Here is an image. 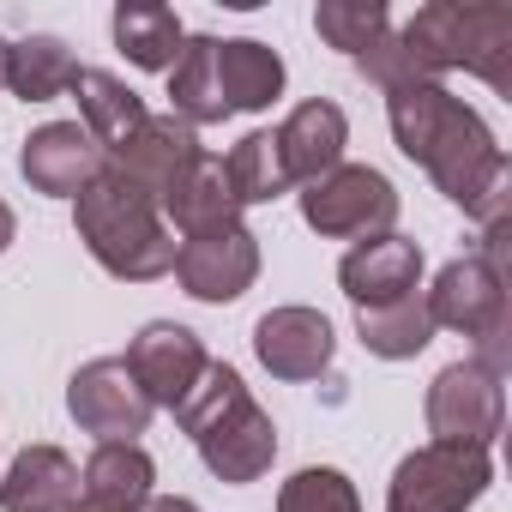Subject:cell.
Wrapping results in <instances>:
<instances>
[{
    "instance_id": "6da1fadb",
    "label": "cell",
    "mask_w": 512,
    "mask_h": 512,
    "mask_svg": "<svg viewBox=\"0 0 512 512\" xmlns=\"http://www.w3.org/2000/svg\"><path fill=\"white\" fill-rule=\"evenodd\" d=\"M386 121H392V139L410 163L428 169V181L464 205L482 229H500L506 223V187H512V163L506 151L494 145L488 121L452 97L446 85H404L386 97Z\"/></svg>"
},
{
    "instance_id": "7a4b0ae2",
    "label": "cell",
    "mask_w": 512,
    "mask_h": 512,
    "mask_svg": "<svg viewBox=\"0 0 512 512\" xmlns=\"http://www.w3.org/2000/svg\"><path fill=\"white\" fill-rule=\"evenodd\" d=\"M175 422H181V434L199 446L205 470H211L217 482H229V488L260 482V476L272 470V458H278V428H272V416L253 404V392L241 386V374H235L229 362H205V374H199V386L187 392V404L175 410Z\"/></svg>"
},
{
    "instance_id": "3957f363",
    "label": "cell",
    "mask_w": 512,
    "mask_h": 512,
    "mask_svg": "<svg viewBox=\"0 0 512 512\" xmlns=\"http://www.w3.org/2000/svg\"><path fill=\"white\" fill-rule=\"evenodd\" d=\"M73 229L85 241V253L121 284H151L163 272H175V229L163 223V211L133 193L109 163L103 175L73 199Z\"/></svg>"
},
{
    "instance_id": "277c9868",
    "label": "cell",
    "mask_w": 512,
    "mask_h": 512,
    "mask_svg": "<svg viewBox=\"0 0 512 512\" xmlns=\"http://www.w3.org/2000/svg\"><path fill=\"white\" fill-rule=\"evenodd\" d=\"M398 43L428 85L464 67L500 97L512 91V7H500V0H428L398 31Z\"/></svg>"
},
{
    "instance_id": "5b68a950",
    "label": "cell",
    "mask_w": 512,
    "mask_h": 512,
    "mask_svg": "<svg viewBox=\"0 0 512 512\" xmlns=\"http://www.w3.org/2000/svg\"><path fill=\"white\" fill-rule=\"evenodd\" d=\"M422 308H428L434 332L446 326L458 338H476L482 356H470V362H482L488 374H506V278H500L494 260L464 253V260L440 266V278L422 296Z\"/></svg>"
},
{
    "instance_id": "8992f818",
    "label": "cell",
    "mask_w": 512,
    "mask_h": 512,
    "mask_svg": "<svg viewBox=\"0 0 512 512\" xmlns=\"http://www.w3.org/2000/svg\"><path fill=\"white\" fill-rule=\"evenodd\" d=\"M488 482H494L488 446L428 440L422 452L398 458L392 488H386V512H464L488 494Z\"/></svg>"
},
{
    "instance_id": "52a82bcc",
    "label": "cell",
    "mask_w": 512,
    "mask_h": 512,
    "mask_svg": "<svg viewBox=\"0 0 512 512\" xmlns=\"http://www.w3.org/2000/svg\"><path fill=\"white\" fill-rule=\"evenodd\" d=\"M302 223L326 241H356V235H392L398 223V187L368 169V163H338L332 175L308 181L302 193Z\"/></svg>"
},
{
    "instance_id": "ba28073f",
    "label": "cell",
    "mask_w": 512,
    "mask_h": 512,
    "mask_svg": "<svg viewBox=\"0 0 512 512\" xmlns=\"http://www.w3.org/2000/svg\"><path fill=\"white\" fill-rule=\"evenodd\" d=\"M506 428V392L500 374L482 362H452L428 386V434L446 446H494Z\"/></svg>"
},
{
    "instance_id": "9c48e42d",
    "label": "cell",
    "mask_w": 512,
    "mask_h": 512,
    "mask_svg": "<svg viewBox=\"0 0 512 512\" xmlns=\"http://www.w3.org/2000/svg\"><path fill=\"white\" fill-rule=\"evenodd\" d=\"M67 410L85 434H97V446H121V440H139L151 428V398L139 392V380L121 356L85 362L67 380Z\"/></svg>"
},
{
    "instance_id": "30bf717a",
    "label": "cell",
    "mask_w": 512,
    "mask_h": 512,
    "mask_svg": "<svg viewBox=\"0 0 512 512\" xmlns=\"http://www.w3.org/2000/svg\"><path fill=\"white\" fill-rule=\"evenodd\" d=\"M175 278L193 302H241L260 278V235L247 223L235 229H211V235H187L175 241Z\"/></svg>"
},
{
    "instance_id": "8fae6325",
    "label": "cell",
    "mask_w": 512,
    "mask_h": 512,
    "mask_svg": "<svg viewBox=\"0 0 512 512\" xmlns=\"http://www.w3.org/2000/svg\"><path fill=\"white\" fill-rule=\"evenodd\" d=\"M199 133L187 127V121H175V115H145V127L127 139V145H115L109 151V169L133 187V193H145L157 211H163V199L181 187V175L199 163Z\"/></svg>"
},
{
    "instance_id": "7c38bea8",
    "label": "cell",
    "mask_w": 512,
    "mask_h": 512,
    "mask_svg": "<svg viewBox=\"0 0 512 512\" xmlns=\"http://www.w3.org/2000/svg\"><path fill=\"white\" fill-rule=\"evenodd\" d=\"M121 362L133 368V380H139V392L151 398V410H181L211 356H205L199 332H187V326H175V320H151V326L127 344Z\"/></svg>"
},
{
    "instance_id": "4fadbf2b",
    "label": "cell",
    "mask_w": 512,
    "mask_h": 512,
    "mask_svg": "<svg viewBox=\"0 0 512 512\" xmlns=\"http://www.w3.org/2000/svg\"><path fill=\"white\" fill-rule=\"evenodd\" d=\"M103 145L79 127V121H49L19 145V175L49 193V199H79L97 175H103Z\"/></svg>"
},
{
    "instance_id": "5bb4252c",
    "label": "cell",
    "mask_w": 512,
    "mask_h": 512,
    "mask_svg": "<svg viewBox=\"0 0 512 512\" xmlns=\"http://www.w3.org/2000/svg\"><path fill=\"white\" fill-rule=\"evenodd\" d=\"M332 350H338V338L320 308H272L253 326V356L278 380H320L332 368Z\"/></svg>"
},
{
    "instance_id": "9a60e30c",
    "label": "cell",
    "mask_w": 512,
    "mask_h": 512,
    "mask_svg": "<svg viewBox=\"0 0 512 512\" xmlns=\"http://www.w3.org/2000/svg\"><path fill=\"white\" fill-rule=\"evenodd\" d=\"M338 284L344 296L362 308H386V302H404L416 296L422 284V247L410 235H368L344 253V266H338Z\"/></svg>"
},
{
    "instance_id": "2e32d148",
    "label": "cell",
    "mask_w": 512,
    "mask_h": 512,
    "mask_svg": "<svg viewBox=\"0 0 512 512\" xmlns=\"http://www.w3.org/2000/svg\"><path fill=\"white\" fill-rule=\"evenodd\" d=\"M272 139H278V157H284L290 187H296V181L308 187V181H320V175H332V169L344 163L350 121H344V109H338V103L308 97V103H296V109L284 115V127H278Z\"/></svg>"
},
{
    "instance_id": "e0dca14e",
    "label": "cell",
    "mask_w": 512,
    "mask_h": 512,
    "mask_svg": "<svg viewBox=\"0 0 512 512\" xmlns=\"http://www.w3.org/2000/svg\"><path fill=\"white\" fill-rule=\"evenodd\" d=\"M157 482V464L139 440L97 446L79 470V512H145Z\"/></svg>"
},
{
    "instance_id": "ac0fdd59",
    "label": "cell",
    "mask_w": 512,
    "mask_h": 512,
    "mask_svg": "<svg viewBox=\"0 0 512 512\" xmlns=\"http://www.w3.org/2000/svg\"><path fill=\"white\" fill-rule=\"evenodd\" d=\"M7 512H79V464L61 446H25L0 482Z\"/></svg>"
},
{
    "instance_id": "d6986e66",
    "label": "cell",
    "mask_w": 512,
    "mask_h": 512,
    "mask_svg": "<svg viewBox=\"0 0 512 512\" xmlns=\"http://www.w3.org/2000/svg\"><path fill=\"white\" fill-rule=\"evenodd\" d=\"M163 223H175L181 241H187V235H211V229H235V223H241V205H235V193H229L223 157L199 151V163H193V169L181 175V187L163 199Z\"/></svg>"
},
{
    "instance_id": "ffe728a7",
    "label": "cell",
    "mask_w": 512,
    "mask_h": 512,
    "mask_svg": "<svg viewBox=\"0 0 512 512\" xmlns=\"http://www.w3.org/2000/svg\"><path fill=\"white\" fill-rule=\"evenodd\" d=\"M217 85L229 115H253V109H272L284 91V61L272 43H253V37H229L217 43Z\"/></svg>"
},
{
    "instance_id": "44dd1931",
    "label": "cell",
    "mask_w": 512,
    "mask_h": 512,
    "mask_svg": "<svg viewBox=\"0 0 512 512\" xmlns=\"http://www.w3.org/2000/svg\"><path fill=\"white\" fill-rule=\"evenodd\" d=\"M73 97H79V127L103 145V157H109L115 145H127V139L145 127V115H151L133 85H121L115 73H97V67H79Z\"/></svg>"
},
{
    "instance_id": "7402d4cb",
    "label": "cell",
    "mask_w": 512,
    "mask_h": 512,
    "mask_svg": "<svg viewBox=\"0 0 512 512\" xmlns=\"http://www.w3.org/2000/svg\"><path fill=\"white\" fill-rule=\"evenodd\" d=\"M169 115L187 121L193 133L229 121L223 85H217V37H187L181 43V61L169 67Z\"/></svg>"
},
{
    "instance_id": "603a6c76",
    "label": "cell",
    "mask_w": 512,
    "mask_h": 512,
    "mask_svg": "<svg viewBox=\"0 0 512 512\" xmlns=\"http://www.w3.org/2000/svg\"><path fill=\"white\" fill-rule=\"evenodd\" d=\"M181 43H187L181 19H175L169 7H157V0H121V7H115V49H121L133 67L169 73V67L181 61Z\"/></svg>"
},
{
    "instance_id": "cb8c5ba5",
    "label": "cell",
    "mask_w": 512,
    "mask_h": 512,
    "mask_svg": "<svg viewBox=\"0 0 512 512\" xmlns=\"http://www.w3.org/2000/svg\"><path fill=\"white\" fill-rule=\"evenodd\" d=\"M73 79H79V61L49 31H37V37L7 49V91L25 97V103H55L61 91H73Z\"/></svg>"
},
{
    "instance_id": "d4e9b609",
    "label": "cell",
    "mask_w": 512,
    "mask_h": 512,
    "mask_svg": "<svg viewBox=\"0 0 512 512\" xmlns=\"http://www.w3.org/2000/svg\"><path fill=\"white\" fill-rule=\"evenodd\" d=\"M356 338L368 344V356L404 362V356H422L434 344V320H428L422 296H404V302H386V308H362L356 314Z\"/></svg>"
},
{
    "instance_id": "484cf974",
    "label": "cell",
    "mask_w": 512,
    "mask_h": 512,
    "mask_svg": "<svg viewBox=\"0 0 512 512\" xmlns=\"http://www.w3.org/2000/svg\"><path fill=\"white\" fill-rule=\"evenodd\" d=\"M223 175H229V193L235 205H272L278 193H290V175H284V157H278V139L272 133H247L235 139V151L223 157Z\"/></svg>"
},
{
    "instance_id": "4316f807",
    "label": "cell",
    "mask_w": 512,
    "mask_h": 512,
    "mask_svg": "<svg viewBox=\"0 0 512 512\" xmlns=\"http://www.w3.org/2000/svg\"><path fill=\"white\" fill-rule=\"evenodd\" d=\"M386 25H392L386 0H320V7H314V31H320L332 49H344L350 61H356L374 37H386Z\"/></svg>"
},
{
    "instance_id": "83f0119b",
    "label": "cell",
    "mask_w": 512,
    "mask_h": 512,
    "mask_svg": "<svg viewBox=\"0 0 512 512\" xmlns=\"http://www.w3.org/2000/svg\"><path fill=\"white\" fill-rule=\"evenodd\" d=\"M278 512H362L356 482L332 464H308L278 488Z\"/></svg>"
},
{
    "instance_id": "f1b7e54d",
    "label": "cell",
    "mask_w": 512,
    "mask_h": 512,
    "mask_svg": "<svg viewBox=\"0 0 512 512\" xmlns=\"http://www.w3.org/2000/svg\"><path fill=\"white\" fill-rule=\"evenodd\" d=\"M356 73H362L368 85H380L386 97H392V91H404V85H428V79L416 73V61L404 55V43H398L392 31H386V37H374V43H368V49L356 55Z\"/></svg>"
},
{
    "instance_id": "f546056e",
    "label": "cell",
    "mask_w": 512,
    "mask_h": 512,
    "mask_svg": "<svg viewBox=\"0 0 512 512\" xmlns=\"http://www.w3.org/2000/svg\"><path fill=\"white\" fill-rule=\"evenodd\" d=\"M145 512H199L193 500H181V494H151L145 500Z\"/></svg>"
},
{
    "instance_id": "4dcf8cb0",
    "label": "cell",
    "mask_w": 512,
    "mask_h": 512,
    "mask_svg": "<svg viewBox=\"0 0 512 512\" xmlns=\"http://www.w3.org/2000/svg\"><path fill=\"white\" fill-rule=\"evenodd\" d=\"M13 235H19V217H13V205H7V199H0V253L13 247Z\"/></svg>"
},
{
    "instance_id": "1f68e13d",
    "label": "cell",
    "mask_w": 512,
    "mask_h": 512,
    "mask_svg": "<svg viewBox=\"0 0 512 512\" xmlns=\"http://www.w3.org/2000/svg\"><path fill=\"white\" fill-rule=\"evenodd\" d=\"M7 49H13V43L0 37V91H7Z\"/></svg>"
}]
</instances>
